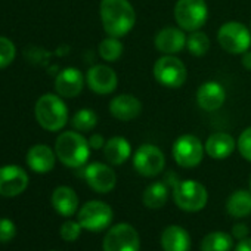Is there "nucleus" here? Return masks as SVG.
<instances>
[{"instance_id": "1", "label": "nucleus", "mask_w": 251, "mask_h": 251, "mask_svg": "<svg viewBox=\"0 0 251 251\" xmlns=\"http://www.w3.org/2000/svg\"><path fill=\"white\" fill-rule=\"evenodd\" d=\"M99 14L105 33L117 39L127 34L136 23L135 8L129 0H102Z\"/></svg>"}, {"instance_id": "2", "label": "nucleus", "mask_w": 251, "mask_h": 251, "mask_svg": "<svg viewBox=\"0 0 251 251\" xmlns=\"http://www.w3.org/2000/svg\"><path fill=\"white\" fill-rule=\"evenodd\" d=\"M55 154L64 166L77 169L87 163L90 145L78 132H64L56 138Z\"/></svg>"}, {"instance_id": "3", "label": "nucleus", "mask_w": 251, "mask_h": 251, "mask_svg": "<svg viewBox=\"0 0 251 251\" xmlns=\"http://www.w3.org/2000/svg\"><path fill=\"white\" fill-rule=\"evenodd\" d=\"M37 123L48 132H59L68 121V108L59 95L46 93L40 96L34 106Z\"/></svg>"}, {"instance_id": "4", "label": "nucleus", "mask_w": 251, "mask_h": 251, "mask_svg": "<svg viewBox=\"0 0 251 251\" xmlns=\"http://www.w3.org/2000/svg\"><path fill=\"white\" fill-rule=\"evenodd\" d=\"M175 204L188 213L202 210L208 201V194L204 185L197 180H176L173 185Z\"/></svg>"}, {"instance_id": "5", "label": "nucleus", "mask_w": 251, "mask_h": 251, "mask_svg": "<svg viewBox=\"0 0 251 251\" xmlns=\"http://www.w3.org/2000/svg\"><path fill=\"white\" fill-rule=\"evenodd\" d=\"M208 18L205 0H177L175 5V21L183 31H198Z\"/></svg>"}, {"instance_id": "6", "label": "nucleus", "mask_w": 251, "mask_h": 251, "mask_svg": "<svg viewBox=\"0 0 251 251\" xmlns=\"http://www.w3.org/2000/svg\"><path fill=\"white\" fill-rule=\"evenodd\" d=\"M217 42L223 50L232 55H242L251 46V33L242 23H225L217 31Z\"/></svg>"}, {"instance_id": "7", "label": "nucleus", "mask_w": 251, "mask_h": 251, "mask_svg": "<svg viewBox=\"0 0 251 251\" xmlns=\"http://www.w3.org/2000/svg\"><path fill=\"white\" fill-rule=\"evenodd\" d=\"M154 78L164 87L177 89L182 87L188 78V70L185 64L173 56V55H164L154 64Z\"/></svg>"}, {"instance_id": "8", "label": "nucleus", "mask_w": 251, "mask_h": 251, "mask_svg": "<svg viewBox=\"0 0 251 251\" xmlns=\"http://www.w3.org/2000/svg\"><path fill=\"white\" fill-rule=\"evenodd\" d=\"M102 247L103 251H139L141 238L132 225L118 223L106 232Z\"/></svg>"}, {"instance_id": "9", "label": "nucleus", "mask_w": 251, "mask_h": 251, "mask_svg": "<svg viewBox=\"0 0 251 251\" xmlns=\"http://www.w3.org/2000/svg\"><path fill=\"white\" fill-rule=\"evenodd\" d=\"M205 148L194 135H182L173 144V158L183 169H194L201 164Z\"/></svg>"}, {"instance_id": "10", "label": "nucleus", "mask_w": 251, "mask_h": 251, "mask_svg": "<svg viewBox=\"0 0 251 251\" xmlns=\"http://www.w3.org/2000/svg\"><path fill=\"white\" fill-rule=\"evenodd\" d=\"M164 166H166V157L163 151L155 145L151 144L141 145L133 155L135 170L145 177H154L160 175L164 170Z\"/></svg>"}, {"instance_id": "11", "label": "nucleus", "mask_w": 251, "mask_h": 251, "mask_svg": "<svg viewBox=\"0 0 251 251\" xmlns=\"http://www.w3.org/2000/svg\"><path fill=\"white\" fill-rule=\"evenodd\" d=\"M112 208L103 201H89L78 211V223L81 227L98 232L105 227L112 220Z\"/></svg>"}, {"instance_id": "12", "label": "nucleus", "mask_w": 251, "mask_h": 251, "mask_svg": "<svg viewBox=\"0 0 251 251\" xmlns=\"http://www.w3.org/2000/svg\"><path fill=\"white\" fill-rule=\"evenodd\" d=\"M28 186V175L20 166H2L0 167V195L17 197L23 194Z\"/></svg>"}, {"instance_id": "13", "label": "nucleus", "mask_w": 251, "mask_h": 251, "mask_svg": "<svg viewBox=\"0 0 251 251\" xmlns=\"http://www.w3.org/2000/svg\"><path fill=\"white\" fill-rule=\"evenodd\" d=\"M84 179L87 185L99 194L111 192L117 183L115 172L103 163H92L84 170Z\"/></svg>"}, {"instance_id": "14", "label": "nucleus", "mask_w": 251, "mask_h": 251, "mask_svg": "<svg viewBox=\"0 0 251 251\" xmlns=\"http://www.w3.org/2000/svg\"><path fill=\"white\" fill-rule=\"evenodd\" d=\"M86 83L89 89L98 95H109L117 89L118 77L115 71L108 65H93L86 74Z\"/></svg>"}, {"instance_id": "15", "label": "nucleus", "mask_w": 251, "mask_h": 251, "mask_svg": "<svg viewBox=\"0 0 251 251\" xmlns=\"http://www.w3.org/2000/svg\"><path fill=\"white\" fill-rule=\"evenodd\" d=\"M109 112L114 118L120 121H132L138 118L142 112V102L129 93H121L111 99Z\"/></svg>"}, {"instance_id": "16", "label": "nucleus", "mask_w": 251, "mask_h": 251, "mask_svg": "<svg viewBox=\"0 0 251 251\" xmlns=\"http://www.w3.org/2000/svg\"><path fill=\"white\" fill-rule=\"evenodd\" d=\"M154 45L158 52L164 55H175L182 52L186 46V36L179 27H164L157 33Z\"/></svg>"}, {"instance_id": "17", "label": "nucleus", "mask_w": 251, "mask_h": 251, "mask_svg": "<svg viewBox=\"0 0 251 251\" xmlns=\"http://www.w3.org/2000/svg\"><path fill=\"white\" fill-rule=\"evenodd\" d=\"M226 100V90L217 81H205L197 90V103L202 111L211 112L222 108Z\"/></svg>"}, {"instance_id": "18", "label": "nucleus", "mask_w": 251, "mask_h": 251, "mask_svg": "<svg viewBox=\"0 0 251 251\" xmlns=\"http://www.w3.org/2000/svg\"><path fill=\"white\" fill-rule=\"evenodd\" d=\"M84 87V77L77 68H65L55 78V90L62 98H75Z\"/></svg>"}, {"instance_id": "19", "label": "nucleus", "mask_w": 251, "mask_h": 251, "mask_svg": "<svg viewBox=\"0 0 251 251\" xmlns=\"http://www.w3.org/2000/svg\"><path fill=\"white\" fill-rule=\"evenodd\" d=\"M204 148H205L207 155H210L211 158L225 160L232 155V152L236 148V142L229 133L217 132V133H213L208 136Z\"/></svg>"}, {"instance_id": "20", "label": "nucleus", "mask_w": 251, "mask_h": 251, "mask_svg": "<svg viewBox=\"0 0 251 251\" xmlns=\"http://www.w3.org/2000/svg\"><path fill=\"white\" fill-rule=\"evenodd\" d=\"M56 154L48 145L39 144L28 150L27 152V164L36 173H48L55 167Z\"/></svg>"}, {"instance_id": "21", "label": "nucleus", "mask_w": 251, "mask_h": 251, "mask_svg": "<svg viewBox=\"0 0 251 251\" xmlns=\"http://www.w3.org/2000/svg\"><path fill=\"white\" fill-rule=\"evenodd\" d=\"M132 155L130 142L123 136H114L103 145V157L111 166H120Z\"/></svg>"}, {"instance_id": "22", "label": "nucleus", "mask_w": 251, "mask_h": 251, "mask_svg": "<svg viewBox=\"0 0 251 251\" xmlns=\"http://www.w3.org/2000/svg\"><path fill=\"white\" fill-rule=\"evenodd\" d=\"M161 247L164 251H189L191 236L182 226H167L161 235Z\"/></svg>"}, {"instance_id": "23", "label": "nucleus", "mask_w": 251, "mask_h": 251, "mask_svg": "<svg viewBox=\"0 0 251 251\" xmlns=\"http://www.w3.org/2000/svg\"><path fill=\"white\" fill-rule=\"evenodd\" d=\"M53 208L64 217L73 216L78 208V197L70 186H58L52 194Z\"/></svg>"}, {"instance_id": "24", "label": "nucleus", "mask_w": 251, "mask_h": 251, "mask_svg": "<svg viewBox=\"0 0 251 251\" xmlns=\"http://www.w3.org/2000/svg\"><path fill=\"white\" fill-rule=\"evenodd\" d=\"M226 211L235 219H242L251 214V192L245 189L235 191L226 201Z\"/></svg>"}, {"instance_id": "25", "label": "nucleus", "mask_w": 251, "mask_h": 251, "mask_svg": "<svg viewBox=\"0 0 251 251\" xmlns=\"http://www.w3.org/2000/svg\"><path fill=\"white\" fill-rule=\"evenodd\" d=\"M169 200V186L164 182H154L151 183L142 195V202L151 208V210H158L166 205Z\"/></svg>"}, {"instance_id": "26", "label": "nucleus", "mask_w": 251, "mask_h": 251, "mask_svg": "<svg viewBox=\"0 0 251 251\" xmlns=\"http://www.w3.org/2000/svg\"><path fill=\"white\" fill-rule=\"evenodd\" d=\"M233 239L229 233L216 230L207 233L201 241V251H230Z\"/></svg>"}, {"instance_id": "27", "label": "nucleus", "mask_w": 251, "mask_h": 251, "mask_svg": "<svg viewBox=\"0 0 251 251\" xmlns=\"http://www.w3.org/2000/svg\"><path fill=\"white\" fill-rule=\"evenodd\" d=\"M71 124H73V127L77 132H90V130H93L96 127L98 115H96V112L93 109L83 108V109L77 111L73 115Z\"/></svg>"}, {"instance_id": "28", "label": "nucleus", "mask_w": 251, "mask_h": 251, "mask_svg": "<svg viewBox=\"0 0 251 251\" xmlns=\"http://www.w3.org/2000/svg\"><path fill=\"white\" fill-rule=\"evenodd\" d=\"M98 52L106 62H115L123 55V43L117 37H106L99 43Z\"/></svg>"}, {"instance_id": "29", "label": "nucleus", "mask_w": 251, "mask_h": 251, "mask_svg": "<svg viewBox=\"0 0 251 251\" xmlns=\"http://www.w3.org/2000/svg\"><path fill=\"white\" fill-rule=\"evenodd\" d=\"M186 48L194 56H204L210 49V39L202 31H192L186 37Z\"/></svg>"}, {"instance_id": "30", "label": "nucleus", "mask_w": 251, "mask_h": 251, "mask_svg": "<svg viewBox=\"0 0 251 251\" xmlns=\"http://www.w3.org/2000/svg\"><path fill=\"white\" fill-rule=\"evenodd\" d=\"M15 55H17L15 45L8 37L0 36V70L11 65L12 61L15 59Z\"/></svg>"}, {"instance_id": "31", "label": "nucleus", "mask_w": 251, "mask_h": 251, "mask_svg": "<svg viewBox=\"0 0 251 251\" xmlns=\"http://www.w3.org/2000/svg\"><path fill=\"white\" fill-rule=\"evenodd\" d=\"M81 225L78 223V222H73V220H67V222H64L62 223V226H61V236H62V239L64 241H68V242H71V241H75L78 236H80V233H81Z\"/></svg>"}, {"instance_id": "32", "label": "nucleus", "mask_w": 251, "mask_h": 251, "mask_svg": "<svg viewBox=\"0 0 251 251\" xmlns=\"http://www.w3.org/2000/svg\"><path fill=\"white\" fill-rule=\"evenodd\" d=\"M238 151L247 161L251 163V127H247L238 138Z\"/></svg>"}, {"instance_id": "33", "label": "nucleus", "mask_w": 251, "mask_h": 251, "mask_svg": "<svg viewBox=\"0 0 251 251\" xmlns=\"http://www.w3.org/2000/svg\"><path fill=\"white\" fill-rule=\"evenodd\" d=\"M17 235V226L11 219H0V244L9 242Z\"/></svg>"}, {"instance_id": "34", "label": "nucleus", "mask_w": 251, "mask_h": 251, "mask_svg": "<svg viewBox=\"0 0 251 251\" xmlns=\"http://www.w3.org/2000/svg\"><path fill=\"white\" fill-rule=\"evenodd\" d=\"M248 232H250V229L245 223H235L232 227V235L238 239H245Z\"/></svg>"}, {"instance_id": "35", "label": "nucleus", "mask_w": 251, "mask_h": 251, "mask_svg": "<svg viewBox=\"0 0 251 251\" xmlns=\"http://www.w3.org/2000/svg\"><path fill=\"white\" fill-rule=\"evenodd\" d=\"M105 139H103V136L102 135H99V133H96V135H92L90 138H89V145H90V148L92 150H100V148H103V145H105Z\"/></svg>"}, {"instance_id": "36", "label": "nucleus", "mask_w": 251, "mask_h": 251, "mask_svg": "<svg viewBox=\"0 0 251 251\" xmlns=\"http://www.w3.org/2000/svg\"><path fill=\"white\" fill-rule=\"evenodd\" d=\"M235 251H251V238L241 239V242L236 245Z\"/></svg>"}, {"instance_id": "37", "label": "nucleus", "mask_w": 251, "mask_h": 251, "mask_svg": "<svg viewBox=\"0 0 251 251\" xmlns=\"http://www.w3.org/2000/svg\"><path fill=\"white\" fill-rule=\"evenodd\" d=\"M241 62H242V67L248 71H251V50H247L242 53V58H241Z\"/></svg>"}, {"instance_id": "38", "label": "nucleus", "mask_w": 251, "mask_h": 251, "mask_svg": "<svg viewBox=\"0 0 251 251\" xmlns=\"http://www.w3.org/2000/svg\"><path fill=\"white\" fill-rule=\"evenodd\" d=\"M250 189H251V179H250Z\"/></svg>"}, {"instance_id": "39", "label": "nucleus", "mask_w": 251, "mask_h": 251, "mask_svg": "<svg viewBox=\"0 0 251 251\" xmlns=\"http://www.w3.org/2000/svg\"><path fill=\"white\" fill-rule=\"evenodd\" d=\"M250 28H251V25H250Z\"/></svg>"}]
</instances>
